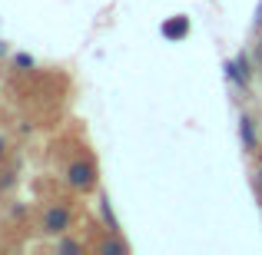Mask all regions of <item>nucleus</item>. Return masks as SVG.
<instances>
[{"instance_id":"4","label":"nucleus","mask_w":262,"mask_h":255,"mask_svg":"<svg viewBox=\"0 0 262 255\" xmlns=\"http://www.w3.org/2000/svg\"><path fill=\"white\" fill-rule=\"evenodd\" d=\"M229 77L236 80V83H243V86L249 83V57H246V53H239V57L229 63Z\"/></svg>"},{"instance_id":"7","label":"nucleus","mask_w":262,"mask_h":255,"mask_svg":"<svg viewBox=\"0 0 262 255\" xmlns=\"http://www.w3.org/2000/svg\"><path fill=\"white\" fill-rule=\"evenodd\" d=\"M83 245L80 242H70V239H63V242H57V252H80Z\"/></svg>"},{"instance_id":"1","label":"nucleus","mask_w":262,"mask_h":255,"mask_svg":"<svg viewBox=\"0 0 262 255\" xmlns=\"http://www.w3.org/2000/svg\"><path fill=\"white\" fill-rule=\"evenodd\" d=\"M70 222H73V212H70V205H63V202H50L43 209V219H40L43 232H53V236L67 232V229H70Z\"/></svg>"},{"instance_id":"2","label":"nucleus","mask_w":262,"mask_h":255,"mask_svg":"<svg viewBox=\"0 0 262 255\" xmlns=\"http://www.w3.org/2000/svg\"><path fill=\"white\" fill-rule=\"evenodd\" d=\"M67 182L73 186L77 192H90L96 186V166L90 159H77L67 166Z\"/></svg>"},{"instance_id":"5","label":"nucleus","mask_w":262,"mask_h":255,"mask_svg":"<svg viewBox=\"0 0 262 255\" xmlns=\"http://www.w3.org/2000/svg\"><path fill=\"white\" fill-rule=\"evenodd\" d=\"M239 133H243V143H246V149H252V146H256V129H252V120H243Z\"/></svg>"},{"instance_id":"8","label":"nucleus","mask_w":262,"mask_h":255,"mask_svg":"<svg viewBox=\"0 0 262 255\" xmlns=\"http://www.w3.org/2000/svg\"><path fill=\"white\" fill-rule=\"evenodd\" d=\"M4 153H7V136L0 133V159H4Z\"/></svg>"},{"instance_id":"3","label":"nucleus","mask_w":262,"mask_h":255,"mask_svg":"<svg viewBox=\"0 0 262 255\" xmlns=\"http://www.w3.org/2000/svg\"><path fill=\"white\" fill-rule=\"evenodd\" d=\"M189 33V17H173L169 24H163V37L166 40H183Z\"/></svg>"},{"instance_id":"6","label":"nucleus","mask_w":262,"mask_h":255,"mask_svg":"<svg viewBox=\"0 0 262 255\" xmlns=\"http://www.w3.org/2000/svg\"><path fill=\"white\" fill-rule=\"evenodd\" d=\"M100 252H113V255H126V242H116V239H103Z\"/></svg>"}]
</instances>
